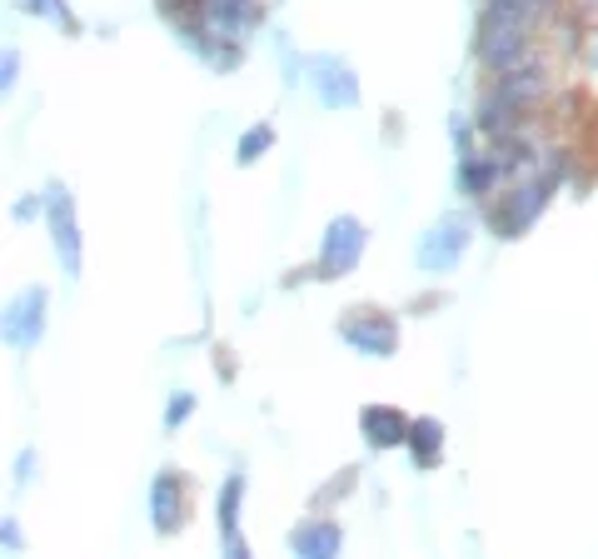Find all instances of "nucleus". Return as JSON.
Listing matches in <instances>:
<instances>
[{
  "mask_svg": "<svg viewBox=\"0 0 598 559\" xmlns=\"http://www.w3.org/2000/svg\"><path fill=\"white\" fill-rule=\"evenodd\" d=\"M0 85H5V90L15 85V50H5V75H0Z\"/></svg>",
  "mask_w": 598,
  "mask_h": 559,
  "instance_id": "6ab92c4d",
  "label": "nucleus"
},
{
  "mask_svg": "<svg viewBox=\"0 0 598 559\" xmlns=\"http://www.w3.org/2000/svg\"><path fill=\"white\" fill-rule=\"evenodd\" d=\"M410 454H414V464H419V470H435L439 460H444V425H439V420H414L410 425Z\"/></svg>",
  "mask_w": 598,
  "mask_h": 559,
  "instance_id": "4468645a",
  "label": "nucleus"
},
{
  "mask_svg": "<svg viewBox=\"0 0 598 559\" xmlns=\"http://www.w3.org/2000/svg\"><path fill=\"white\" fill-rule=\"evenodd\" d=\"M534 96H539V75L534 71L499 75V90H489V100H484V110H479V125L484 131H509L518 120V110L534 106Z\"/></svg>",
  "mask_w": 598,
  "mask_h": 559,
  "instance_id": "7ed1b4c3",
  "label": "nucleus"
},
{
  "mask_svg": "<svg viewBox=\"0 0 598 559\" xmlns=\"http://www.w3.org/2000/svg\"><path fill=\"white\" fill-rule=\"evenodd\" d=\"M199 31L220 46H240L259 25V0H195Z\"/></svg>",
  "mask_w": 598,
  "mask_h": 559,
  "instance_id": "f03ea898",
  "label": "nucleus"
},
{
  "mask_svg": "<svg viewBox=\"0 0 598 559\" xmlns=\"http://www.w3.org/2000/svg\"><path fill=\"white\" fill-rule=\"evenodd\" d=\"M344 340H350L359 355H394L399 330H394V320H385L375 309H354L350 320H344Z\"/></svg>",
  "mask_w": 598,
  "mask_h": 559,
  "instance_id": "1a4fd4ad",
  "label": "nucleus"
},
{
  "mask_svg": "<svg viewBox=\"0 0 598 559\" xmlns=\"http://www.w3.org/2000/svg\"><path fill=\"white\" fill-rule=\"evenodd\" d=\"M25 11H36V15H46V21H71L65 15V0H21Z\"/></svg>",
  "mask_w": 598,
  "mask_h": 559,
  "instance_id": "f3484780",
  "label": "nucleus"
},
{
  "mask_svg": "<svg viewBox=\"0 0 598 559\" xmlns=\"http://www.w3.org/2000/svg\"><path fill=\"white\" fill-rule=\"evenodd\" d=\"M464 251H469V220L449 215V220H439V226L419 240V270H454V265L464 260Z\"/></svg>",
  "mask_w": 598,
  "mask_h": 559,
  "instance_id": "39448f33",
  "label": "nucleus"
},
{
  "mask_svg": "<svg viewBox=\"0 0 598 559\" xmlns=\"http://www.w3.org/2000/svg\"><path fill=\"white\" fill-rule=\"evenodd\" d=\"M528 5H544V0H528Z\"/></svg>",
  "mask_w": 598,
  "mask_h": 559,
  "instance_id": "aec40b11",
  "label": "nucleus"
},
{
  "mask_svg": "<svg viewBox=\"0 0 598 559\" xmlns=\"http://www.w3.org/2000/svg\"><path fill=\"white\" fill-rule=\"evenodd\" d=\"M46 210H50V235H56V255L65 265V275H81V230H75V205L65 185H50L46 191Z\"/></svg>",
  "mask_w": 598,
  "mask_h": 559,
  "instance_id": "423d86ee",
  "label": "nucleus"
},
{
  "mask_svg": "<svg viewBox=\"0 0 598 559\" xmlns=\"http://www.w3.org/2000/svg\"><path fill=\"white\" fill-rule=\"evenodd\" d=\"M240 495H245V475H230L224 479V495H220V535L230 555H245V539H240L235 520H240Z\"/></svg>",
  "mask_w": 598,
  "mask_h": 559,
  "instance_id": "2eb2a0df",
  "label": "nucleus"
},
{
  "mask_svg": "<svg viewBox=\"0 0 598 559\" xmlns=\"http://www.w3.org/2000/svg\"><path fill=\"white\" fill-rule=\"evenodd\" d=\"M309 85H315V96H319V106H329V110H350V106H359V81H354V71L344 65V60H334V56H315L309 60Z\"/></svg>",
  "mask_w": 598,
  "mask_h": 559,
  "instance_id": "0eeeda50",
  "label": "nucleus"
},
{
  "mask_svg": "<svg viewBox=\"0 0 598 559\" xmlns=\"http://www.w3.org/2000/svg\"><path fill=\"white\" fill-rule=\"evenodd\" d=\"M528 15H534L528 0H489V11H484V21H479V60L489 65V71L509 75V71L524 65Z\"/></svg>",
  "mask_w": 598,
  "mask_h": 559,
  "instance_id": "f257e3e1",
  "label": "nucleus"
},
{
  "mask_svg": "<svg viewBox=\"0 0 598 559\" xmlns=\"http://www.w3.org/2000/svg\"><path fill=\"white\" fill-rule=\"evenodd\" d=\"M150 510H155V530H160V535H175L180 524H185V489H180V479L170 475V470L155 475Z\"/></svg>",
  "mask_w": 598,
  "mask_h": 559,
  "instance_id": "9d476101",
  "label": "nucleus"
},
{
  "mask_svg": "<svg viewBox=\"0 0 598 559\" xmlns=\"http://www.w3.org/2000/svg\"><path fill=\"white\" fill-rule=\"evenodd\" d=\"M359 425H364V440L375 445V450H389V445H404V440H410V425H414V420H404L399 410H389V405H369Z\"/></svg>",
  "mask_w": 598,
  "mask_h": 559,
  "instance_id": "f8f14e48",
  "label": "nucleus"
},
{
  "mask_svg": "<svg viewBox=\"0 0 598 559\" xmlns=\"http://www.w3.org/2000/svg\"><path fill=\"white\" fill-rule=\"evenodd\" d=\"M270 145H274V131H270V125H249L245 141H240V155H235V160H240V166H255V160L270 150Z\"/></svg>",
  "mask_w": 598,
  "mask_h": 559,
  "instance_id": "dca6fc26",
  "label": "nucleus"
},
{
  "mask_svg": "<svg viewBox=\"0 0 598 559\" xmlns=\"http://www.w3.org/2000/svg\"><path fill=\"white\" fill-rule=\"evenodd\" d=\"M46 335V290H25L21 300H11V309H5V340H11L15 350H30Z\"/></svg>",
  "mask_w": 598,
  "mask_h": 559,
  "instance_id": "6e6552de",
  "label": "nucleus"
},
{
  "mask_svg": "<svg viewBox=\"0 0 598 559\" xmlns=\"http://www.w3.org/2000/svg\"><path fill=\"white\" fill-rule=\"evenodd\" d=\"M190 410H195V400H190V394H175V400H170V410H164V425L175 429L180 420H190Z\"/></svg>",
  "mask_w": 598,
  "mask_h": 559,
  "instance_id": "a211bd4d",
  "label": "nucleus"
},
{
  "mask_svg": "<svg viewBox=\"0 0 598 559\" xmlns=\"http://www.w3.org/2000/svg\"><path fill=\"white\" fill-rule=\"evenodd\" d=\"M364 226L354 215H340V220H329L325 230V245H319V270L325 275H350L364 255Z\"/></svg>",
  "mask_w": 598,
  "mask_h": 559,
  "instance_id": "20e7f679",
  "label": "nucleus"
},
{
  "mask_svg": "<svg viewBox=\"0 0 598 559\" xmlns=\"http://www.w3.org/2000/svg\"><path fill=\"white\" fill-rule=\"evenodd\" d=\"M544 200H549V180H544V185H524V191L509 195L504 215L493 210V226L504 230V235H518V230H524L528 220H534V215L544 210Z\"/></svg>",
  "mask_w": 598,
  "mask_h": 559,
  "instance_id": "9b49d317",
  "label": "nucleus"
},
{
  "mask_svg": "<svg viewBox=\"0 0 598 559\" xmlns=\"http://www.w3.org/2000/svg\"><path fill=\"white\" fill-rule=\"evenodd\" d=\"M344 535H340V524H300L290 535V549L294 555H305V559H329V555H340Z\"/></svg>",
  "mask_w": 598,
  "mask_h": 559,
  "instance_id": "ddd939ff",
  "label": "nucleus"
}]
</instances>
